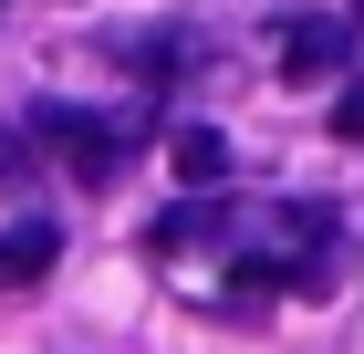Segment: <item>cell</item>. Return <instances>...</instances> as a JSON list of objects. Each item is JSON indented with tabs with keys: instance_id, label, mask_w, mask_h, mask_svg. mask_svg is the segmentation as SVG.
Listing matches in <instances>:
<instances>
[{
	"instance_id": "6da1fadb",
	"label": "cell",
	"mask_w": 364,
	"mask_h": 354,
	"mask_svg": "<svg viewBox=\"0 0 364 354\" xmlns=\"http://www.w3.org/2000/svg\"><path fill=\"white\" fill-rule=\"evenodd\" d=\"M31 136L53 146L84 188H114V167H125V125H105V115H84V105H42V115H31Z\"/></svg>"
},
{
	"instance_id": "7a4b0ae2",
	"label": "cell",
	"mask_w": 364,
	"mask_h": 354,
	"mask_svg": "<svg viewBox=\"0 0 364 354\" xmlns=\"http://www.w3.org/2000/svg\"><path fill=\"white\" fill-rule=\"evenodd\" d=\"M343 63H354V21L343 11H312V21L281 31V83H333Z\"/></svg>"
},
{
	"instance_id": "3957f363",
	"label": "cell",
	"mask_w": 364,
	"mask_h": 354,
	"mask_svg": "<svg viewBox=\"0 0 364 354\" xmlns=\"http://www.w3.org/2000/svg\"><path fill=\"white\" fill-rule=\"evenodd\" d=\"M63 261V229H42V219H21V229H0V292H31V281Z\"/></svg>"
},
{
	"instance_id": "277c9868",
	"label": "cell",
	"mask_w": 364,
	"mask_h": 354,
	"mask_svg": "<svg viewBox=\"0 0 364 354\" xmlns=\"http://www.w3.org/2000/svg\"><path fill=\"white\" fill-rule=\"evenodd\" d=\"M167 167L188 177V188H219V177H229V136H219V125H177V136H167Z\"/></svg>"
},
{
	"instance_id": "5b68a950",
	"label": "cell",
	"mask_w": 364,
	"mask_h": 354,
	"mask_svg": "<svg viewBox=\"0 0 364 354\" xmlns=\"http://www.w3.org/2000/svg\"><path fill=\"white\" fill-rule=\"evenodd\" d=\"M188 31H125V42H114V63H125V73H146V83H177L188 73Z\"/></svg>"
},
{
	"instance_id": "8992f818",
	"label": "cell",
	"mask_w": 364,
	"mask_h": 354,
	"mask_svg": "<svg viewBox=\"0 0 364 354\" xmlns=\"http://www.w3.org/2000/svg\"><path fill=\"white\" fill-rule=\"evenodd\" d=\"M333 136H343V146H364V83H343V105H333Z\"/></svg>"
},
{
	"instance_id": "52a82bcc",
	"label": "cell",
	"mask_w": 364,
	"mask_h": 354,
	"mask_svg": "<svg viewBox=\"0 0 364 354\" xmlns=\"http://www.w3.org/2000/svg\"><path fill=\"white\" fill-rule=\"evenodd\" d=\"M354 11H364V0H354Z\"/></svg>"
}]
</instances>
